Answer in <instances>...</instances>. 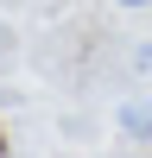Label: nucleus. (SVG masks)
<instances>
[{
    "instance_id": "obj_2",
    "label": "nucleus",
    "mask_w": 152,
    "mask_h": 158,
    "mask_svg": "<svg viewBox=\"0 0 152 158\" xmlns=\"http://www.w3.org/2000/svg\"><path fill=\"white\" fill-rule=\"evenodd\" d=\"M133 70H139V76H152V44H139V51H133Z\"/></svg>"
},
{
    "instance_id": "obj_3",
    "label": "nucleus",
    "mask_w": 152,
    "mask_h": 158,
    "mask_svg": "<svg viewBox=\"0 0 152 158\" xmlns=\"http://www.w3.org/2000/svg\"><path fill=\"white\" fill-rule=\"evenodd\" d=\"M114 6H127V13H139V6H152V0H114Z\"/></svg>"
},
{
    "instance_id": "obj_1",
    "label": "nucleus",
    "mask_w": 152,
    "mask_h": 158,
    "mask_svg": "<svg viewBox=\"0 0 152 158\" xmlns=\"http://www.w3.org/2000/svg\"><path fill=\"white\" fill-rule=\"evenodd\" d=\"M120 133L146 146V139H152V101H127V108H120Z\"/></svg>"
}]
</instances>
